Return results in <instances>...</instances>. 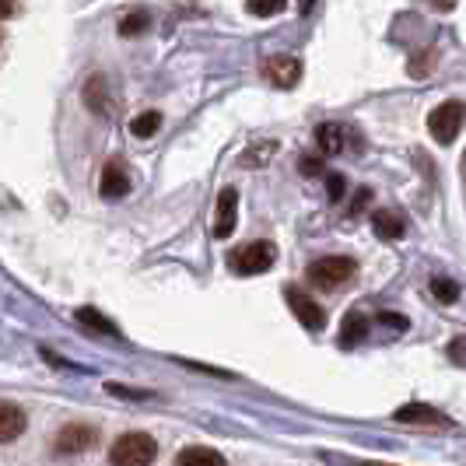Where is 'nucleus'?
<instances>
[{
	"instance_id": "1",
	"label": "nucleus",
	"mask_w": 466,
	"mask_h": 466,
	"mask_svg": "<svg viewBox=\"0 0 466 466\" xmlns=\"http://www.w3.org/2000/svg\"><path fill=\"white\" fill-rule=\"evenodd\" d=\"M274 259H278V249H274V242H246V246H238L228 253V267H232L235 274H242V278H257L263 270H270L274 267Z\"/></svg>"
},
{
	"instance_id": "2",
	"label": "nucleus",
	"mask_w": 466,
	"mask_h": 466,
	"mask_svg": "<svg viewBox=\"0 0 466 466\" xmlns=\"http://www.w3.org/2000/svg\"><path fill=\"white\" fill-rule=\"evenodd\" d=\"M354 274H358V263L350 257H323L316 259V263H309V280L316 288H323V291L344 288V284L354 280Z\"/></svg>"
},
{
	"instance_id": "3",
	"label": "nucleus",
	"mask_w": 466,
	"mask_h": 466,
	"mask_svg": "<svg viewBox=\"0 0 466 466\" xmlns=\"http://www.w3.org/2000/svg\"><path fill=\"white\" fill-rule=\"evenodd\" d=\"M466 123V102L463 98H445L442 106H435V113L428 116V130L439 144H452L456 134Z\"/></svg>"
},
{
	"instance_id": "4",
	"label": "nucleus",
	"mask_w": 466,
	"mask_h": 466,
	"mask_svg": "<svg viewBox=\"0 0 466 466\" xmlns=\"http://www.w3.org/2000/svg\"><path fill=\"white\" fill-rule=\"evenodd\" d=\"M158 456V445L151 435H140V431H130V435H123L116 445H113V452H109V460L113 463H123V466H144L151 463Z\"/></svg>"
},
{
	"instance_id": "5",
	"label": "nucleus",
	"mask_w": 466,
	"mask_h": 466,
	"mask_svg": "<svg viewBox=\"0 0 466 466\" xmlns=\"http://www.w3.org/2000/svg\"><path fill=\"white\" fill-rule=\"evenodd\" d=\"M284 299H288V305H291V312L299 316V323H302L305 329H323L327 327V312H323V305L316 302L312 295H305V291H299V288H288L284 291Z\"/></svg>"
},
{
	"instance_id": "6",
	"label": "nucleus",
	"mask_w": 466,
	"mask_h": 466,
	"mask_svg": "<svg viewBox=\"0 0 466 466\" xmlns=\"http://www.w3.org/2000/svg\"><path fill=\"white\" fill-rule=\"evenodd\" d=\"M393 418L400 424H418V428H452L456 424L449 414H442L439 407H428V403H403V407H397Z\"/></svg>"
},
{
	"instance_id": "7",
	"label": "nucleus",
	"mask_w": 466,
	"mask_h": 466,
	"mask_svg": "<svg viewBox=\"0 0 466 466\" xmlns=\"http://www.w3.org/2000/svg\"><path fill=\"white\" fill-rule=\"evenodd\" d=\"M263 77L270 85H278V88H295L299 77H302V60H295V56H270L263 64Z\"/></svg>"
},
{
	"instance_id": "8",
	"label": "nucleus",
	"mask_w": 466,
	"mask_h": 466,
	"mask_svg": "<svg viewBox=\"0 0 466 466\" xmlns=\"http://www.w3.org/2000/svg\"><path fill=\"white\" fill-rule=\"evenodd\" d=\"M235 214H238V189L225 187L218 193V221H214L218 238H228L235 232Z\"/></svg>"
},
{
	"instance_id": "9",
	"label": "nucleus",
	"mask_w": 466,
	"mask_h": 466,
	"mask_svg": "<svg viewBox=\"0 0 466 466\" xmlns=\"http://www.w3.org/2000/svg\"><path fill=\"white\" fill-rule=\"evenodd\" d=\"M25 431V414L18 403L0 400V442H15Z\"/></svg>"
},
{
	"instance_id": "10",
	"label": "nucleus",
	"mask_w": 466,
	"mask_h": 466,
	"mask_svg": "<svg viewBox=\"0 0 466 466\" xmlns=\"http://www.w3.org/2000/svg\"><path fill=\"white\" fill-rule=\"evenodd\" d=\"M92 442H95V428H88V424H67L56 435V449H64V452H81V449H88Z\"/></svg>"
},
{
	"instance_id": "11",
	"label": "nucleus",
	"mask_w": 466,
	"mask_h": 466,
	"mask_svg": "<svg viewBox=\"0 0 466 466\" xmlns=\"http://www.w3.org/2000/svg\"><path fill=\"white\" fill-rule=\"evenodd\" d=\"M369 337V316L365 312H348L340 327V348H358Z\"/></svg>"
},
{
	"instance_id": "12",
	"label": "nucleus",
	"mask_w": 466,
	"mask_h": 466,
	"mask_svg": "<svg viewBox=\"0 0 466 466\" xmlns=\"http://www.w3.org/2000/svg\"><path fill=\"white\" fill-rule=\"evenodd\" d=\"M130 189V176H127V168L119 162H109L106 165V172H102V197H109V200H116Z\"/></svg>"
},
{
	"instance_id": "13",
	"label": "nucleus",
	"mask_w": 466,
	"mask_h": 466,
	"mask_svg": "<svg viewBox=\"0 0 466 466\" xmlns=\"http://www.w3.org/2000/svg\"><path fill=\"white\" fill-rule=\"evenodd\" d=\"M316 140H319L323 155H340V151L348 147V130H344L340 123H323V127L316 130Z\"/></svg>"
},
{
	"instance_id": "14",
	"label": "nucleus",
	"mask_w": 466,
	"mask_h": 466,
	"mask_svg": "<svg viewBox=\"0 0 466 466\" xmlns=\"http://www.w3.org/2000/svg\"><path fill=\"white\" fill-rule=\"evenodd\" d=\"M372 225H375V235H379V238H390V242H393V238H400V235H403V228H407V221L400 218L397 210H375Z\"/></svg>"
},
{
	"instance_id": "15",
	"label": "nucleus",
	"mask_w": 466,
	"mask_h": 466,
	"mask_svg": "<svg viewBox=\"0 0 466 466\" xmlns=\"http://www.w3.org/2000/svg\"><path fill=\"white\" fill-rule=\"evenodd\" d=\"M435 64H439V49H435V46H420L418 53L410 56V64H407V70H410L414 77H428Z\"/></svg>"
},
{
	"instance_id": "16",
	"label": "nucleus",
	"mask_w": 466,
	"mask_h": 466,
	"mask_svg": "<svg viewBox=\"0 0 466 466\" xmlns=\"http://www.w3.org/2000/svg\"><path fill=\"white\" fill-rule=\"evenodd\" d=\"M431 295H435V302H442V305L460 302V284L452 278H445V274H435V278H431Z\"/></svg>"
},
{
	"instance_id": "17",
	"label": "nucleus",
	"mask_w": 466,
	"mask_h": 466,
	"mask_svg": "<svg viewBox=\"0 0 466 466\" xmlns=\"http://www.w3.org/2000/svg\"><path fill=\"white\" fill-rule=\"evenodd\" d=\"M176 463H183V466H189V463L221 466V463H225V456H221V452H214V449H183V452L176 456Z\"/></svg>"
},
{
	"instance_id": "18",
	"label": "nucleus",
	"mask_w": 466,
	"mask_h": 466,
	"mask_svg": "<svg viewBox=\"0 0 466 466\" xmlns=\"http://www.w3.org/2000/svg\"><path fill=\"white\" fill-rule=\"evenodd\" d=\"M130 130H134L137 137H155V134L162 130V113H155V109H151V113H140V116L130 123Z\"/></svg>"
},
{
	"instance_id": "19",
	"label": "nucleus",
	"mask_w": 466,
	"mask_h": 466,
	"mask_svg": "<svg viewBox=\"0 0 466 466\" xmlns=\"http://www.w3.org/2000/svg\"><path fill=\"white\" fill-rule=\"evenodd\" d=\"M288 7V0H246V11L257 18H274Z\"/></svg>"
},
{
	"instance_id": "20",
	"label": "nucleus",
	"mask_w": 466,
	"mask_h": 466,
	"mask_svg": "<svg viewBox=\"0 0 466 466\" xmlns=\"http://www.w3.org/2000/svg\"><path fill=\"white\" fill-rule=\"evenodd\" d=\"M77 319H81V323H88V327H102V333H116V327H113L109 319H102L98 312H92V309H81V312H77Z\"/></svg>"
},
{
	"instance_id": "21",
	"label": "nucleus",
	"mask_w": 466,
	"mask_h": 466,
	"mask_svg": "<svg viewBox=\"0 0 466 466\" xmlns=\"http://www.w3.org/2000/svg\"><path fill=\"white\" fill-rule=\"evenodd\" d=\"M147 28V15H140V11H134L127 22L119 25V35H137V32H144Z\"/></svg>"
},
{
	"instance_id": "22",
	"label": "nucleus",
	"mask_w": 466,
	"mask_h": 466,
	"mask_svg": "<svg viewBox=\"0 0 466 466\" xmlns=\"http://www.w3.org/2000/svg\"><path fill=\"white\" fill-rule=\"evenodd\" d=\"M449 361L466 369V337H456V340L449 344Z\"/></svg>"
},
{
	"instance_id": "23",
	"label": "nucleus",
	"mask_w": 466,
	"mask_h": 466,
	"mask_svg": "<svg viewBox=\"0 0 466 466\" xmlns=\"http://www.w3.org/2000/svg\"><path fill=\"white\" fill-rule=\"evenodd\" d=\"M329 200H340V197H344V193H348V179H344V176H329Z\"/></svg>"
},
{
	"instance_id": "24",
	"label": "nucleus",
	"mask_w": 466,
	"mask_h": 466,
	"mask_svg": "<svg viewBox=\"0 0 466 466\" xmlns=\"http://www.w3.org/2000/svg\"><path fill=\"white\" fill-rule=\"evenodd\" d=\"M369 200H372V189L361 187V189H358V197H354V204H350V218H358V214L365 210V204H369Z\"/></svg>"
},
{
	"instance_id": "25",
	"label": "nucleus",
	"mask_w": 466,
	"mask_h": 466,
	"mask_svg": "<svg viewBox=\"0 0 466 466\" xmlns=\"http://www.w3.org/2000/svg\"><path fill=\"white\" fill-rule=\"evenodd\" d=\"M379 323H390V327H397V329H407V319L397 316V312H379Z\"/></svg>"
},
{
	"instance_id": "26",
	"label": "nucleus",
	"mask_w": 466,
	"mask_h": 466,
	"mask_svg": "<svg viewBox=\"0 0 466 466\" xmlns=\"http://www.w3.org/2000/svg\"><path fill=\"white\" fill-rule=\"evenodd\" d=\"M302 172L305 176H316V172H323V165H319V158L309 155V158H302Z\"/></svg>"
},
{
	"instance_id": "27",
	"label": "nucleus",
	"mask_w": 466,
	"mask_h": 466,
	"mask_svg": "<svg viewBox=\"0 0 466 466\" xmlns=\"http://www.w3.org/2000/svg\"><path fill=\"white\" fill-rule=\"evenodd\" d=\"M428 4H431L435 11H452V7L460 4V0H428Z\"/></svg>"
},
{
	"instance_id": "28",
	"label": "nucleus",
	"mask_w": 466,
	"mask_h": 466,
	"mask_svg": "<svg viewBox=\"0 0 466 466\" xmlns=\"http://www.w3.org/2000/svg\"><path fill=\"white\" fill-rule=\"evenodd\" d=\"M15 7H18V0H0V18H7Z\"/></svg>"
},
{
	"instance_id": "29",
	"label": "nucleus",
	"mask_w": 466,
	"mask_h": 466,
	"mask_svg": "<svg viewBox=\"0 0 466 466\" xmlns=\"http://www.w3.org/2000/svg\"><path fill=\"white\" fill-rule=\"evenodd\" d=\"M463 172H466V151H463Z\"/></svg>"
}]
</instances>
